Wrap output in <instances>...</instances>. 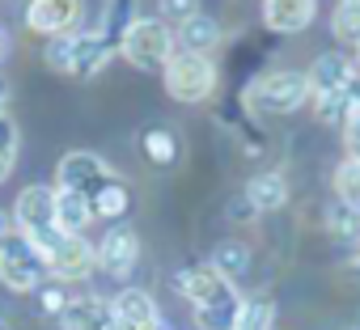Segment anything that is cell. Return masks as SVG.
<instances>
[{
  "mask_svg": "<svg viewBox=\"0 0 360 330\" xmlns=\"http://www.w3.org/2000/svg\"><path fill=\"white\" fill-rule=\"evenodd\" d=\"M157 9H161L165 22H178V26H183L187 18L200 13V0H157Z\"/></svg>",
  "mask_w": 360,
  "mask_h": 330,
  "instance_id": "29",
  "label": "cell"
},
{
  "mask_svg": "<svg viewBox=\"0 0 360 330\" xmlns=\"http://www.w3.org/2000/svg\"><path fill=\"white\" fill-rule=\"evenodd\" d=\"M212 271L221 275V279H242L246 271H250V250L242 246V242H221L217 250H212Z\"/></svg>",
  "mask_w": 360,
  "mask_h": 330,
  "instance_id": "18",
  "label": "cell"
},
{
  "mask_svg": "<svg viewBox=\"0 0 360 330\" xmlns=\"http://www.w3.org/2000/svg\"><path fill=\"white\" fill-rule=\"evenodd\" d=\"M110 309H115V322H123V326H148V322H157V305H153V296L144 288H123L110 301Z\"/></svg>",
  "mask_w": 360,
  "mask_h": 330,
  "instance_id": "15",
  "label": "cell"
},
{
  "mask_svg": "<svg viewBox=\"0 0 360 330\" xmlns=\"http://www.w3.org/2000/svg\"><path fill=\"white\" fill-rule=\"evenodd\" d=\"M314 110L322 123H347L352 102H347V93H326V98H314Z\"/></svg>",
  "mask_w": 360,
  "mask_h": 330,
  "instance_id": "28",
  "label": "cell"
},
{
  "mask_svg": "<svg viewBox=\"0 0 360 330\" xmlns=\"http://www.w3.org/2000/svg\"><path fill=\"white\" fill-rule=\"evenodd\" d=\"M330 34L352 43V47H360V5H339L335 18H330Z\"/></svg>",
  "mask_w": 360,
  "mask_h": 330,
  "instance_id": "25",
  "label": "cell"
},
{
  "mask_svg": "<svg viewBox=\"0 0 360 330\" xmlns=\"http://www.w3.org/2000/svg\"><path fill=\"white\" fill-rule=\"evenodd\" d=\"M47 275H51V271H47V258H43L22 233L0 242V284H5V288H13V292H34V288H43Z\"/></svg>",
  "mask_w": 360,
  "mask_h": 330,
  "instance_id": "3",
  "label": "cell"
},
{
  "mask_svg": "<svg viewBox=\"0 0 360 330\" xmlns=\"http://www.w3.org/2000/svg\"><path fill=\"white\" fill-rule=\"evenodd\" d=\"M43 60H47L51 72H68V77H72V64H77V34H56V39H47Z\"/></svg>",
  "mask_w": 360,
  "mask_h": 330,
  "instance_id": "22",
  "label": "cell"
},
{
  "mask_svg": "<svg viewBox=\"0 0 360 330\" xmlns=\"http://www.w3.org/2000/svg\"><path fill=\"white\" fill-rule=\"evenodd\" d=\"M352 77H356V64H352L347 55H339V51L318 55V60L309 64V72H305V81H309V93H314V98H326V93H347Z\"/></svg>",
  "mask_w": 360,
  "mask_h": 330,
  "instance_id": "10",
  "label": "cell"
},
{
  "mask_svg": "<svg viewBox=\"0 0 360 330\" xmlns=\"http://www.w3.org/2000/svg\"><path fill=\"white\" fill-rule=\"evenodd\" d=\"M0 51H5V39H0Z\"/></svg>",
  "mask_w": 360,
  "mask_h": 330,
  "instance_id": "40",
  "label": "cell"
},
{
  "mask_svg": "<svg viewBox=\"0 0 360 330\" xmlns=\"http://www.w3.org/2000/svg\"><path fill=\"white\" fill-rule=\"evenodd\" d=\"M343 148L352 152V161H360V110H352L343 123Z\"/></svg>",
  "mask_w": 360,
  "mask_h": 330,
  "instance_id": "30",
  "label": "cell"
},
{
  "mask_svg": "<svg viewBox=\"0 0 360 330\" xmlns=\"http://www.w3.org/2000/svg\"><path fill=\"white\" fill-rule=\"evenodd\" d=\"M335 199H339V204L360 208V165H356L352 157L335 170Z\"/></svg>",
  "mask_w": 360,
  "mask_h": 330,
  "instance_id": "23",
  "label": "cell"
},
{
  "mask_svg": "<svg viewBox=\"0 0 360 330\" xmlns=\"http://www.w3.org/2000/svg\"><path fill=\"white\" fill-rule=\"evenodd\" d=\"M347 275H352V279H356V284H360V254H356V258H352V263H347Z\"/></svg>",
  "mask_w": 360,
  "mask_h": 330,
  "instance_id": "37",
  "label": "cell"
},
{
  "mask_svg": "<svg viewBox=\"0 0 360 330\" xmlns=\"http://www.w3.org/2000/svg\"><path fill=\"white\" fill-rule=\"evenodd\" d=\"M305 98H309V81H305V72H292V68L267 72V77L250 89V106H255V110H267V114H288V110H297Z\"/></svg>",
  "mask_w": 360,
  "mask_h": 330,
  "instance_id": "4",
  "label": "cell"
},
{
  "mask_svg": "<svg viewBox=\"0 0 360 330\" xmlns=\"http://www.w3.org/2000/svg\"><path fill=\"white\" fill-rule=\"evenodd\" d=\"M352 64H356V77H360V47H356V60H352Z\"/></svg>",
  "mask_w": 360,
  "mask_h": 330,
  "instance_id": "38",
  "label": "cell"
},
{
  "mask_svg": "<svg viewBox=\"0 0 360 330\" xmlns=\"http://www.w3.org/2000/svg\"><path fill=\"white\" fill-rule=\"evenodd\" d=\"M212 89H217V64L208 55H191V51H174L169 55V64H165V93L174 102L195 106V102L212 98Z\"/></svg>",
  "mask_w": 360,
  "mask_h": 330,
  "instance_id": "2",
  "label": "cell"
},
{
  "mask_svg": "<svg viewBox=\"0 0 360 330\" xmlns=\"http://www.w3.org/2000/svg\"><path fill=\"white\" fill-rule=\"evenodd\" d=\"M60 326L64 330H115V309L102 296H77L64 305Z\"/></svg>",
  "mask_w": 360,
  "mask_h": 330,
  "instance_id": "11",
  "label": "cell"
},
{
  "mask_svg": "<svg viewBox=\"0 0 360 330\" xmlns=\"http://www.w3.org/2000/svg\"><path fill=\"white\" fill-rule=\"evenodd\" d=\"M246 199L255 212H280L288 204V183L284 174H255L250 187H246Z\"/></svg>",
  "mask_w": 360,
  "mask_h": 330,
  "instance_id": "16",
  "label": "cell"
},
{
  "mask_svg": "<svg viewBox=\"0 0 360 330\" xmlns=\"http://www.w3.org/2000/svg\"><path fill=\"white\" fill-rule=\"evenodd\" d=\"M356 165H360V161H356Z\"/></svg>",
  "mask_w": 360,
  "mask_h": 330,
  "instance_id": "42",
  "label": "cell"
},
{
  "mask_svg": "<svg viewBox=\"0 0 360 330\" xmlns=\"http://www.w3.org/2000/svg\"><path fill=\"white\" fill-rule=\"evenodd\" d=\"M89 220H94V208H89L85 195H77V191H56V229H60V233L81 237Z\"/></svg>",
  "mask_w": 360,
  "mask_h": 330,
  "instance_id": "14",
  "label": "cell"
},
{
  "mask_svg": "<svg viewBox=\"0 0 360 330\" xmlns=\"http://www.w3.org/2000/svg\"><path fill=\"white\" fill-rule=\"evenodd\" d=\"M343 5H360V0H343Z\"/></svg>",
  "mask_w": 360,
  "mask_h": 330,
  "instance_id": "39",
  "label": "cell"
},
{
  "mask_svg": "<svg viewBox=\"0 0 360 330\" xmlns=\"http://www.w3.org/2000/svg\"><path fill=\"white\" fill-rule=\"evenodd\" d=\"M98 267V254H94V246L85 242V237H60V246L47 254V271L56 275V279H85L89 271Z\"/></svg>",
  "mask_w": 360,
  "mask_h": 330,
  "instance_id": "8",
  "label": "cell"
},
{
  "mask_svg": "<svg viewBox=\"0 0 360 330\" xmlns=\"http://www.w3.org/2000/svg\"><path fill=\"white\" fill-rule=\"evenodd\" d=\"M229 216H242V220H246V216H259V212H255V208H250V199L242 195L238 204H229Z\"/></svg>",
  "mask_w": 360,
  "mask_h": 330,
  "instance_id": "32",
  "label": "cell"
},
{
  "mask_svg": "<svg viewBox=\"0 0 360 330\" xmlns=\"http://www.w3.org/2000/svg\"><path fill=\"white\" fill-rule=\"evenodd\" d=\"M5 106H9V81L0 77V114H5Z\"/></svg>",
  "mask_w": 360,
  "mask_h": 330,
  "instance_id": "36",
  "label": "cell"
},
{
  "mask_svg": "<svg viewBox=\"0 0 360 330\" xmlns=\"http://www.w3.org/2000/svg\"><path fill=\"white\" fill-rule=\"evenodd\" d=\"M119 51H123V60H127L131 68H140V72H165V64H169V55H174V34H169V26L157 22V18H136V22L123 30Z\"/></svg>",
  "mask_w": 360,
  "mask_h": 330,
  "instance_id": "1",
  "label": "cell"
},
{
  "mask_svg": "<svg viewBox=\"0 0 360 330\" xmlns=\"http://www.w3.org/2000/svg\"><path fill=\"white\" fill-rule=\"evenodd\" d=\"M94 254H98V267H102L106 275L123 279V275H131V267H136V258H140V237H136L127 225H115V229H106V237L94 246Z\"/></svg>",
  "mask_w": 360,
  "mask_h": 330,
  "instance_id": "6",
  "label": "cell"
},
{
  "mask_svg": "<svg viewBox=\"0 0 360 330\" xmlns=\"http://www.w3.org/2000/svg\"><path fill=\"white\" fill-rule=\"evenodd\" d=\"M242 296L229 279H221L204 301H195V322L204 330H238V317H242Z\"/></svg>",
  "mask_w": 360,
  "mask_h": 330,
  "instance_id": "7",
  "label": "cell"
},
{
  "mask_svg": "<svg viewBox=\"0 0 360 330\" xmlns=\"http://www.w3.org/2000/svg\"><path fill=\"white\" fill-rule=\"evenodd\" d=\"M314 18V0H263V26L276 34H301Z\"/></svg>",
  "mask_w": 360,
  "mask_h": 330,
  "instance_id": "12",
  "label": "cell"
},
{
  "mask_svg": "<svg viewBox=\"0 0 360 330\" xmlns=\"http://www.w3.org/2000/svg\"><path fill=\"white\" fill-rule=\"evenodd\" d=\"M326 229L335 242H360V208L352 204H330V216H326Z\"/></svg>",
  "mask_w": 360,
  "mask_h": 330,
  "instance_id": "20",
  "label": "cell"
},
{
  "mask_svg": "<svg viewBox=\"0 0 360 330\" xmlns=\"http://www.w3.org/2000/svg\"><path fill=\"white\" fill-rule=\"evenodd\" d=\"M115 330H165L161 322H148V326H123V322H115Z\"/></svg>",
  "mask_w": 360,
  "mask_h": 330,
  "instance_id": "35",
  "label": "cell"
},
{
  "mask_svg": "<svg viewBox=\"0 0 360 330\" xmlns=\"http://www.w3.org/2000/svg\"><path fill=\"white\" fill-rule=\"evenodd\" d=\"M131 9H136V0H110L106 5V22H102V39L110 43V39H123V30L131 26Z\"/></svg>",
  "mask_w": 360,
  "mask_h": 330,
  "instance_id": "24",
  "label": "cell"
},
{
  "mask_svg": "<svg viewBox=\"0 0 360 330\" xmlns=\"http://www.w3.org/2000/svg\"><path fill=\"white\" fill-rule=\"evenodd\" d=\"M221 39H225V34H221V22L208 18V13H195V18H187L183 26H178V43H183V51H191V55L217 51Z\"/></svg>",
  "mask_w": 360,
  "mask_h": 330,
  "instance_id": "13",
  "label": "cell"
},
{
  "mask_svg": "<svg viewBox=\"0 0 360 330\" xmlns=\"http://www.w3.org/2000/svg\"><path fill=\"white\" fill-rule=\"evenodd\" d=\"M127 191L119 187V183H106V187H98L94 195H89V208H94V216H102V220H119L123 212H127Z\"/></svg>",
  "mask_w": 360,
  "mask_h": 330,
  "instance_id": "19",
  "label": "cell"
},
{
  "mask_svg": "<svg viewBox=\"0 0 360 330\" xmlns=\"http://www.w3.org/2000/svg\"><path fill=\"white\" fill-rule=\"evenodd\" d=\"M271 322H276L271 301H246L242 317H238V330H271Z\"/></svg>",
  "mask_w": 360,
  "mask_h": 330,
  "instance_id": "27",
  "label": "cell"
},
{
  "mask_svg": "<svg viewBox=\"0 0 360 330\" xmlns=\"http://www.w3.org/2000/svg\"><path fill=\"white\" fill-rule=\"evenodd\" d=\"M106 183H115V170H110L98 152H85V148L64 152L60 170H56V187H60V191H77V195H85V199H89L98 187H106Z\"/></svg>",
  "mask_w": 360,
  "mask_h": 330,
  "instance_id": "5",
  "label": "cell"
},
{
  "mask_svg": "<svg viewBox=\"0 0 360 330\" xmlns=\"http://www.w3.org/2000/svg\"><path fill=\"white\" fill-rule=\"evenodd\" d=\"M64 305H68L64 288H43V309L47 313H64Z\"/></svg>",
  "mask_w": 360,
  "mask_h": 330,
  "instance_id": "31",
  "label": "cell"
},
{
  "mask_svg": "<svg viewBox=\"0 0 360 330\" xmlns=\"http://www.w3.org/2000/svg\"><path fill=\"white\" fill-rule=\"evenodd\" d=\"M0 330H9V326H5V322H0Z\"/></svg>",
  "mask_w": 360,
  "mask_h": 330,
  "instance_id": "41",
  "label": "cell"
},
{
  "mask_svg": "<svg viewBox=\"0 0 360 330\" xmlns=\"http://www.w3.org/2000/svg\"><path fill=\"white\" fill-rule=\"evenodd\" d=\"M13 161H18V127L9 114H0V183L13 174Z\"/></svg>",
  "mask_w": 360,
  "mask_h": 330,
  "instance_id": "26",
  "label": "cell"
},
{
  "mask_svg": "<svg viewBox=\"0 0 360 330\" xmlns=\"http://www.w3.org/2000/svg\"><path fill=\"white\" fill-rule=\"evenodd\" d=\"M81 22V0H30L26 9V26L39 34H72V26Z\"/></svg>",
  "mask_w": 360,
  "mask_h": 330,
  "instance_id": "9",
  "label": "cell"
},
{
  "mask_svg": "<svg viewBox=\"0 0 360 330\" xmlns=\"http://www.w3.org/2000/svg\"><path fill=\"white\" fill-rule=\"evenodd\" d=\"M347 102H352V110H360V77H352V85H347Z\"/></svg>",
  "mask_w": 360,
  "mask_h": 330,
  "instance_id": "33",
  "label": "cell"
},
{
  "mask_svg": "<svg viewBox=\"0 0 360 330\" xmlns=\"http://www.w3.org/2000/svg\"><path fill=\"white\" fill-rule=\"evenodd\" d=\"M106 60H110V43L94 30V34H77V64H72V77H81V81H89V77H98L102 68H106Z\"/></svg>",
  "mask_w": 360,
  "mask_h": 330,
  "instance_id": "17",
  "label": "cell"
},
{
  "mask_svg": "<svg viewBox=\"0 0 360 330\" xmlns=\"http://www.w3.org/2000/svg\"><path fill=\"white\" fill-rule=\"evenodd\" d=\"M9 233H13V216H9V212H5V208H0V242H5V237H9Z\"/></svg>",
  "mask_w": 360,
  "mask_h": 330,
  "instance_id": "34",
  "label": "cell"
},
{
  "mask_svg": "<svg viewBox=\"0 0 360 330\" xmlns=\"http://www.w3.org/2000/svg\"><path fill=\"white\" fill-rule=\"evenodd\" d=\"M140 144H144V157H148L153 165H174V161H178V140H174L165 127H148Z\"/></svg>",
  "mask_w": 360,
  "mask_h": 330,
  "instance_id": "21",
  "label": "cell"
}]
</instances>
